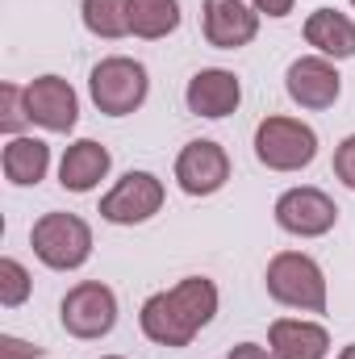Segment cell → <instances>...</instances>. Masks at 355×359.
<instances>
[{"mask_svg":"<svg viewBox=\"0 0 355 359\" xmlns=\"http://www.w3.org/2000/svg\"><path fill=\"white\" fill-rule=\"evenodd\" d=\"M213 313H217L213 280L188 276V280H180L176 288L147 297L138 322H142V334L151 343H159V347H188L196 339V330L213 322Z\"/></svg>","mask_w":355,"mask_h":359,"instance_id":"1","label":"cell"},{"mask_svg":"<svg viewBox=\"0 0 355 359\" xmlns=\"http://www.w3.org/2000/svg\"><path fill=\"white\" fill-rule=\"evenodd\" d=\"M29 247L34 255L55 271H72L80 264H88L92 255V230L84 217L76 213H46L34 222L29 230Z\"/></svg>","mask_w":355,"mask_h":359,"instance_id":"2","label":"cell"},{"mask_svg":"<svg viewBox=\"0 0 355 359\" xmlns=\"http://www.w3.org/2000/svg\"><path fill=\"white\" fill-rule=\"evenodd\" d=\"M267 292L280 301V305H293V309H309V313H326V276L322 268L301 255V251H280L272 264H267Z\"/></svg>","mask_w":355,"mask_h":359,"instance_id":"3","label":"cell"},{"mask_svg":"<svg viewBox=\"0 0 355 359\" xmlns=\"http://www.w3.org/2000/svg\"><path fill=\"white\" fill-rule=\"evenodd\" d=\"M255 155L272 172H301L318 155V134L297 117H264L255 130Z\"/></svg>","mask_w":355,"mask_h":359,"instance_id":"4","label":"cell"},{"mask_svg":"<svg viewBox=\"0 0 355 359\" xmlns=\"http://www.w3.org/2000/svg\"><path fill=\"white\" fill-rule=\"evenodd\" d=\"M147 88H151L147 84V67L134 63V59H126V55L100 59L92 67V80H88V92H92V100H96V109L109 113V117L134 113L147 100Z\"/></svg>","mask_w":355,"mask_h":359,"instance_id":"5","label":"cell"},{"mask_svg":"<svg viewBox=\"0 0 355 359\" xmlns=\"http://www.w3.org/2000/svg\"><path fill=\"white\" fill-rule=\"evenodd\" d=\"M59 322L76 339H105L113 330V322H117V297H113V288H105L100 280L76 284L63 297V305H59Z\"/></svg>","mask_w":355,"mask_h":359,"instance_id":"6","label":"cell"},{"mask_svg":"<svg viewBox=\"0 0 355 359\" xmlns=\"http://www.w3.org/2000/svg\"><path fill=\"white\" fill-rule=\"evenodd\" d=\"M163 180L151 172H126L105 196H100V217L113 226H138L163 209Z\"/></svg>","mask_w":355,"mask_h":359,"instance_id":"7","label":"cell"},{"mask_svg":"<svg viewBox=\"0 0 355 359\" xmlns=\"http://www.w3.org/2000/svg\"><path fill=\"white\" fill-rule=\"evenodd\" d=\"M276 222H280V230H288L297 238H318V234L335 230L339 205L322 188H288L276 201Z\"/></svg>","mask_w":355,"mask_h":359,"instance_id":"8","label":"cell"},{"mask_svg":"<svg viewBox=\"0 0 355 359\" xmlns=\"http://www.w3.org/2000/svg\"><path fill=\"white\" fill-rule=\"evenodd\" d=\"M25 113L34 126L42 130H55V134H67L80 117V100L76 88L59 76H38L34 84H25Z\"/></svg>","mask_w":355,"mask_h":359,"instance_id":"9","label":"cell"},{"mask_svg":"<svg viewBox=\"0 0 355 359\" xmlns=\"http://www.w3.org/2000/svg\"><path fill=\"white\" fill-rule=\"evenodd\" d=\"M176 180L188 196H209V192H217V188L230 180V159H226V151H222L217 142L196 138V142H188V147L180 151Z\"/></svg>","mask_w":355,"mask_h":359,"instance_id":"10","label":"cell"},{"mask_svg":"<svg viewBox=\"0 0 355 359\" xmlns=\"http://www.w3.org/2000/svg\"><path fill=\"white\" fill-rule=\"evenodd\" d=\"M201 25L209 46L217 50H239L260 34V13L243 0H205L201 8Z\"/></svg>","mask_w":355,"mask_h":359,"instance_id":"11","label":"cell"},{"mask_svg":"<svg viewBox=\"0 0 355 359\" xmlns=\"http://www.w3.org/2000/svg\"><path fill=\"white\" fill-rule=\"evenodd\" d=\"M284 88L301 109H330L339 100V92H343V80H339V72H335V63L326 55H305V59H297L288 67Z\"/></svg>","mask_w":355,"mask_h":359,"instance_id":"12","label":"cell"},{"mask_svg":"<svg viewBox=\"0 0 355 359\" xmlns=\"http://www.w3.org/2000/svg\"><path fill=\"white\" fill-rule=\"evenodd\" d=\"M184 100H188V113L217 121V117H226V113H234V109H239V100H243V84H239V76H234V72L205 67V72H196V76L188 80Z\"/></svg>","mask_w":355,"mask_h":359,"instance_id":"13","label":"cell"},{"mask_svg":"<svg viewBox=\"0 0 355 359\" xmlns=\"http://www.w3.org/2000/svg\"><path fill=\"white\" fill-rule=\"evenodd\" d=\"M267 347L276 359H326L330 351V334L318 322H301V318H280L267 330Z\"/></svg>","mask_w":355,"mask_h":359,"instance_id":"14","label":"cell"},{"mask_svg":"<svg viewBox=\"0 0 355 359\" xmlns=\"http://www.w3.org/2000/svg\"><path fill=\"white\" fill-rule=\"evenodd\" d=\"M109 163H113V155H109L100 142L80 138V142L67 147V155H63V163H59V184H63L67 192H92L100 180L109 176Z\"/></svg>","mask_w":355,"mask_h":359,"instance_id":"15","label":"cell"},{"mask_svg":"<svg viewBox=\"0 0 355 359\" xmlns=\"http://www.w3.org/2000/svg\"><path fill=\"white\" fill-rule=\"evenodd\" d=\"M305 42L326 59H351L355 55V21L339 8H318L305 21Z\"/></svg>","mask_w":355,"mask_h":359,"instance_id":"16","label":"cell"},{"mask_svg":"<svg viewBox=\"0 0 355 359\" xmlns=\"http://www.w3.org/2000/svg\"><path fill=\"white\" fill-rule=\"evenodd\" d=\"M4 176L8 184H38V180L46 176V168H51V147L42 142V138H25V134H17V138H8V147H4Z\"/></svg>","mask_w":355,"mask_h":359,"instance_id":"17","label":"cell"},{"mask_svg":"<svg viewBox=\"0 0 355 359\" xmlns=\"http://www.w3.org/2000/svg\"><path fill=\"white\" fill-rule=\"evenodd\" d=\"M176 25H180L176 0H130V34L155 42V38H168Z\"/></svg>","mask_w":355,"mask_h":359,"instance_id":"18","label":"cell"},{"mask_svg":"<svg viewBox=\"0 0 355 359\" xmlns=\"http://www.w3.org/2000/svg\"><path fill=\"white\" fill-rule=\"evenodd\" d=\"M84 25L96 38L130 34V0H84Z\"/></svg>","mask_w":355,"mask_h":359,"instance_id":"19","label":"cell"},{"mask_svg":"<svg viewBox=\"0 0 355 359\" xmlns=\"http://www.w3.org/2000/svg\"><path fill=\"white\" fill-rule=\"evenodd\" d=\"M29 297V271L21 268L17 259H0V305L17 309Z\"/></svg>","mask_w":355,"mask_h":359,"instance_id":"20","label":"cell"},{"mask_svg":"<svg viewBox=\"0 0 355 359\" xmlns=\"http://www.w3.org/2000/svg\"><path fill=\"white\" fill-rule=\"evenodd\" d=\"M25 121H29V113H25V88L4 84V88H0V130L17 138V130H21Z\"/></svg>","mask_w":355,"mask_h":359,"instance_id":"21","label":"cell"},{"mask_svg":"<svg viewBox=\"0 0 355 359\" xmlns=\"http://www.w3.org/2000/svg\"><path fill=\"white\" fill-rule=\"evenodd\" d=\"M335 176L343 180L347 188H355V134L351 138H343L339 151H335Z\"/></svg>","mask_w":355,"mask_h":359,"instance_id":"22","label":"cell"},{"mask_svg":"<svg viewBox=\"0 0 355 359\" xmlns=\"http://www.w3.org/2000/svg\"><path fill=\"white\" fill-rule=\"evenodd\" d=\"M38 355H42L38 347L21 343V339H13V334H4V339H0V359H38Z\"/></svg>","mask_w":355,"mask_h":359,"instance_id":"23","label":"cell"},{"mask_svg":"<svg viewBox=\"0 0 355 359\" xmlns=\"http://www.w3.org/2000/svg\"><path fill=\"white\" fill-rule=\"evenodd\" d=\"M230 359H276V355H272V347H260V343H239V347H230Z\"/></svg>","mask_w":355,"mask_h":359,"instance_id":"24","label":"cell"},{"mask_svg":"<svg viewBox=\"0 0 355 359\" xmlns=\"http://www.w3.org/2000/svg\"><path fill=\"white\" fill-rule=\"evenodd\" d=\"M255 13H267V17H288L293 13V0H251Z\"/></svg>","mask_w":355,"mask_h":359,"instance_id":"25","label":"cell"},{"mask_svg":"<svg viewBox=\"0 0 355 359\" xmlns=\"http://www.w3.org/2000/svg\"><path fill=\"white\" fill-rule=\"evenodd\" d=\"M339 359H355V343H351V347H343V355H339Z\"/></svg>","mask_w":355,"mask_h":359,"instance_id":"26","label":"cell"},{"mask_svg":"<svg viewBox=\"0 0 355 359\" xmlns=\"http://www.w3.org/2000/svg\"><path fill=\"white\" fill-rule=\"evenodd\" d=\"M105 359H121V355H105Z\"/></svg>","mask_w":355,"mask_h":359,"instance_id":"27","label":"cell"},{"mask_svg":"<svg viewBox=\"0 0 355 359\" xmlns=\"http://www.w3.org/2000/svg\"><path fill=\"white\" fill-rule=\"evenodd\" d=\"M351 4H355V0H351Z\"/></svg>","mask_w":355,"mask_h":359,"instance_id":"28","label":"cell"}]
</instances>
